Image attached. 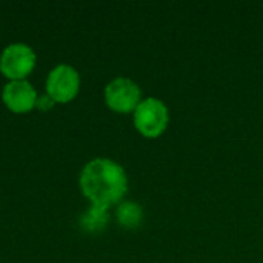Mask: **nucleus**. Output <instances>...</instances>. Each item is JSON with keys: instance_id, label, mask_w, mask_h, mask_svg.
Segmentation results:
<instances>
[{"instance_id": "1", "label": "nucleus", "mask_w": 263, "mask_h": 263, "mask_svg": "<svg viewBox=\"0 0 263 263\" xmlns=\"http://www.w3.org/2000/svg\"><path fill=\"white\" fill-rule=\"evenodd\" d=\"M80 190L92 206L109 208L123 202L128 193V176L122 165L111 159H94L80 174Z\"/></svg>"}, {"instance_id": "2", "label": "nucleus", "mask_w": 263, "mask_h": 263, "mask_svg": "<svg viewBox=\"0 0 263 263\" xmlns=\"http://www.w3.org/2000/svg\"><path fill=\"white\" fill-rule=\"evenodd\" d=\"M137 133L146 139H159L170 125V109L157 97H145L133 112Z\"/></svg>"}, {"instance_id": "3", "label": "nucleus", "mask_w": 263, "mask_h": 263, "mask_svg": "<svg viewBox=\"0 0 263 263\" xmlns=\"http://www.w3.org/2000/svg\"><path fill=\"white\" fill-rule=\"evenodd\" d=\"M142 100L140 86L128 77H117L105 88V103L114 112H134Z\"/></svg>"}, {"instance_id": "4", "label": "nucleus", "mask_w": 263, "mask_h": 263, "mask_svg": "<svg viewBox=\"0 0 263 263\" xmlns=\"http://www.w3.org/2000/svg\"><path fill=\"white\" fill-rule=\"evenodd\" d=\"M35 66V54L25 43L6 46L0 55V72L11 82L25 80Z\"/></svg>"}, {"instance_id": "5", "label": "nucleus", "mask_w": 263, "mask_h": 263, "mask_svg": "<svg viewBox=\"0 0 263 263\" xmlns=\"http://www.w3.org/2000/svg\"><path fill=\"white\" fill-rule=\"evenodd\" d=\"M80 88L79 72L69 65L55 66L46 79V94L55 103H68L76 99Z\"/></svg>"}, {"instance_id": "6", "label": "nucleus", "mask_w": 263, "mask_h": 263, "mask_svg": "<svg viewBox=\"0 0 263 263\" xmlns=\"http://www.w3.org/2000/svg\"><path fill=\"white\" fill-rule=\"evenodd\" d=\"M2 99L9 111L15 114H25L35 106L37 92L29 82L15 80V82H9L3 88Z\"/></svg>"}, {"instance_id": "7", "label": "nucleus", "mask_w": 263, "mask_h": 263, "mask_svg": "<svg viewBox=\"0 0 263 263\" xmlns=\"http://www.w3.org/2000/svg\"><path fill=\"white\" fill-rule=\"evenodd\" d=\"M116 219L120 227L126 230L139 228L143 222V208L131 200H123L117 205Z\"/></svg>"}, {"instance_id": "8", "label": "nucleus", "mask_w": 263, "mask_h": 263, "mask_svg": "<svg viewBox=\"0 0 263 263\" xmlns=\"http://www.w3.org/2000/svg\"><path fill=\"white\" fill-rule=\"evenodd\" d=\"M108 210L106 208H99V206H92L82 216L80 219V225L83 230L94 233V231H100L106 227L108 223Z\"/></svg>"}, {"instance_id": "9", "label": "nucleus", "mask_w": 263, "mask_h": 263, "mask_svg": "<svg viewBox=\"0 0 263 263\" xmlns=\"http://www.w3.org/2000/svg\"><path fill=\"white\" fill-rule=\"evenodd\" d=\"M54 100L48 96V94H45V96H40V97H37V100H35V108H39L40 111H48V109H51L52 106H54Z\"/></svg>"}]
</instances>
